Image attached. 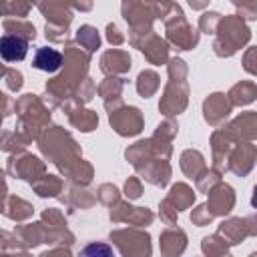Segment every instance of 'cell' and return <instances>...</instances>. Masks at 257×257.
Returning <instances> with one entry per match:
<instances>
[{"instance_id": "obj_3", "label": "cell", "mask_w": 257, "mask_h": 257, "mask_svg": "<svg viewBox=\"0 0 257 257\" xmlns=\"http://www.w3.org/2000/svg\"><path fill=\"white\" fill-rule=\"evenodd\" d=\"M251 205H253V207H257V187H255V191H253V197H251Z\"/></svg>"}, {"instance_id": "obj_2", "label": "cell", "mask_w": 257, "mask_h": 257, "mask_svg": "<svg viewBox=\"0 0 257 257\" xmlns=\"http://www.w3.org/2000/svg\"><path fill=\"white\" fill-rule=\"evenodd\" d=\"M32 64H34V68H38V70L54 72V70H58L60 64H62V54H60L58 50H54V48L42 46V48L36 50V54H34V62H32Z\"/></svg>"}, {"instance_id": "obj_1", "label": "cell", "mask_w": 257, "mask_h": 257, "mask_svg": "<svg viewBox=\"0 0 257 257\" xmlns=\"http://www.w3.org/2000/svg\"><path fill=\"white\" fill-rule=\"evenodd\" d=\"M0 52H2V58L8 62L22 60L28 52V40L20 34H4L0 42Z\"/></svg>"}]
</instances>
